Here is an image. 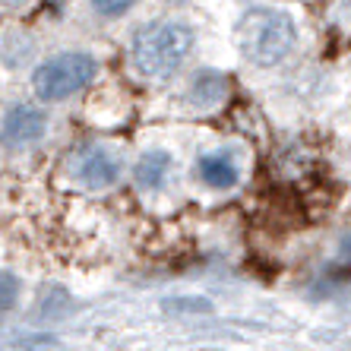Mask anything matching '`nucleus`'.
Here are the masks:
<instances>
[{"instance_id":"nucleus-1","label":"nucleus","mask_w":351,"mask_h":351,"mask_svg":"<svg viewBox=\"0 0 351 351\" xmlns=\"http://www.w3.org/2000/svg\"><path fill=\"white\" fill-rule=\"evenodd\" d=\"M193 29L178 19L143 25L130 41V60L146 80H171L193 51Z\"/></svg>"},{"instance_id":"nucleus-2","label":"nucleus","mask_w":351,"mask_h":351,"mask_svg":"<svg viewBox=\"0 0 351 351\" xmlns=\"http://www.w3.org/2000/svg\"><path fill=\"white\" fill-rule=\"evenodd\" d=\"M298 29L294 19L272 7H250L234 25V45L241 58L256 66H276L291 54Z\"/></svg>"},{"instance_id":"nucleus-3","label":"nucleus","mask_w":351,"mask_h":351,"mask_svg":"<svg viewBox=\"0 0 351 351\" xmlns=\"http://www.w3.org/2000/svg\"><path fill=\"white\" fill-rule=\"evenodd\" d=\"M98 76V60L86 51H64L41 60L32 73V89L41 101H64L82 92Z\"/></svg>"},{"instance_id":"nucleus-4","label":"nucleus","mask_w":351,"mask_h":351,"mask_svg":"<svg viewBox=\"0 0 351 351\" xmlns=\"http://www.w3.org/2000/svg\"><path fill=\"white\" fill-rule=\"evenodd\" d=\"M48 133V114L32 105H13L0 117V143L7 149H25Z\"/></svg>"},{"instance_id":"nucleus-5","label":"nucleus","mask_w":351,"mask_h":351,"mask_svg":"<svg viewBox=\"0 0 351 351\" xmlns=\"http://www.w3.org/2000/svg\"><path fill=\"white\" fill-rule=\"evenodd\" d=\"M76 178L92 190L111 187V184L121 178V162H117L111 152H105V149L92 146V149H86L80 156V162H76Z\"/></svg>"},{"instance_id":"nucleus-6","label":"nucleus","mask_w":351,"mask_h":351,"mask_svg":"<svg viewBox=\"0 0 351 351\" xmlns=\"http://www.w3.org/2000/svg\"><path fill=\"white\" fill-rule=\"evenodd\" d=\"M171 174V156L156 149V152H146V156L136 162L133 168V180H136L143 190H158Z\"/></svg>"},{"instance_id":"nucleus-7","label":"nucleus","mask_w":351,"mask_h":351,"mask_svg":"<svg viewBox=\"0 0 351 351\" xmlns=\"http://www.w3.org/2000/svg\"><path fill=\"white\" fill-rule=\"evenodd\" d=\"M225 92H228V86H225V76L219 70H199L193 76V82H190V101L199 108L219 105L225 98Z\"/></svg>"},{"instance_id":"nucleus-8","label":"nucleus","mask_w":351,"mask_h":351,"mask_svg":"<svg viewBox=\"0 0 351 351\" xmlns=\"http://www.w3.org/2000/svg\"><path fill=\"white\" fill-rule=\"evenodd\" d=\"M199 178L209 184V187H234L237 184V165L231 162V156L225 152H209V156L199 158Z\"/></svg>"},{"instance_id":"nucleus-9","label":"nucleus","mask_w":351,"mask_h":351,"mask_svg":"<svg viewBox=\"0 0 351 351\" xmlns=\"http://www.w3.org/2000/svg\"><path fill=\"white\" fill-rule=\"evenodd\" d=\"M19 291H23V282H19L16 272L0 269V313H7L16 307Z\"/></svg>"},{"instance_id":"nucleus-10","label":"nucleus","mask_w":351,"mask_h":351,"mask_svg":"<svg viewBox=\"0 0 351 351\" xmlns=\"http://www.w3.org/2000/svg\"><path fill=\"white\" fill-rule=\"evenodd\" d=\"M162 307L171 313H209L213 311V304L206 301V298H168V301H162Z\"/></svg>"},{"instance_id":"nucleus-11","label":"nucleus","mask_w":351,"mask_h":351,"mask_svg":"<svg viewBox=\"0 0 351 351\" xmlns=\"http://www.w3.org/2000/svg\"><path fill=\"white\" fill-rule=\"evenodd\" d=\"M92 3V10H95L98 16H123V13H127V10L133 7V3H136V0H89Z\"/></svg>"},{"instance_id":"nucleus-12","label":"nucleus","mask_w":351,"mask_h":351,"mask_svg":"<svg viewBox=\"0 0 351 351\" xmlns=\"http://www.w3.org/2000/svg\"><path fill=\"white\" fill-rule=\"evenodd\" d=\"M339 256H345V260H351V231L339 241Z\"/></svg>"}]
</instances>
